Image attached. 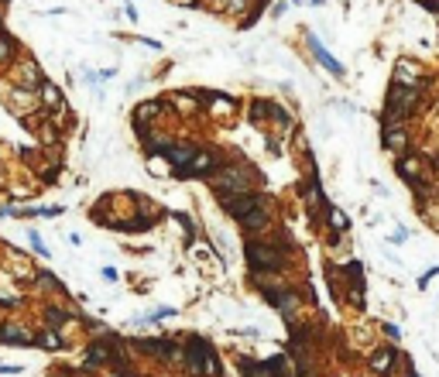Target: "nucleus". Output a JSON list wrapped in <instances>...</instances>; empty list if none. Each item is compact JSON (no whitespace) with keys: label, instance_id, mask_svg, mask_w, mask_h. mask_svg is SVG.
Segmentation results:
<instances>
[{"label":"nucleus","instance_id":"b1692460","mask_svg":"<svg viewBox=\"0 0 439 377\" xmlns=\"http://www.w3.org/2000/svg\"><path fill=\"white\" fill-rule=\"evenodd\" d=\"M35 346H41V350H65V337L58 333L55 326H45L38 333V343Z\"/></svg>","mask_w":439,"mask_h":377},{"label":"nucleus","instance_id":"ea45409f","mask_svg":"<svg viewBox=\"0 0 439 377\" xmlns=\"http://www.w3.org/2000/svg\"><path fill=\"white\" fill-rule=\"evenodd\" d=\"M285 4H288V0H275V7H271V14H275V18H282V14H285Z\"/></svg>","mask_w":439,"mask_h":377},{"label":"nucleus","instance_id":"20e7f679","mask_svg":"<svg viewBox=\"0 0 439 377\" xmlns=\"http://www.w3.org/2000/svg\"><path fill=\"white\" fill-rule=\"evenodd\" d=\"M395 172H398L401 179L412 185V192L419 199H429L436 196V172L425 165V155H416V151H405L395 165Z\"/></svg>","mask_w":439,"mask_h":377},{"label":"nucleus","instance_id":"4be33fe9","mask_svg":"<svg viewBox=\"0 0 439 377\" xmlns=\"http://www.w3.org/2000/svg\"><path fill=\"white\" fill-rule=\"evenodd\" d=\"M169 103H172L175 110H182V117H199V114H203V106H199L203 99L196 97V89H189V93H172Z\"/></svg>","mask_w":439,"mask_h":377},{"label":"nucleus","instance_id":"412c9836","mask_svg":"<svg viewBox=\"0 0 439 377\" xmlns=\"http://www.w3.org/2000/svg\"><path fill=\"white\" fill-rule=\"evenodd\" d=\"M0 343H11V346H35L38 333L24 329V326H0Z\"/></svg>","mask_w":439,"mask_h":377},{"label":"nucleus","instance_id":"f03ea898","mask_svg":"<svg viewBox=\"0 0 439 377\" xmlns=\"http://www.w3.org/2000/svg\"><path fill=\"white\" fill-rule=\"evenodd\" d=\"M429 86H395L388 89L384 97V110H381V124H408V117H416V110L422 106Z\"/></svg>","mask_w":439,"mask_h":377},{"label":"nucleus","instance_id":"37998d69","mask_svg":"<svg viewBox=\"0 0 439 377\" xmlns=\"http://www.w3.org/2000/svg\"><path fill=\"white\" fill-rule=\"evenodd\" d=\"M0 185H4V168H0Z\"/></svg>","mask_w":439,"mask_h":377},{"label":"nucleus","instance_id":"bb28decb","mask_svg":"<svg viewBox=\"0 0 439 377\" xmlns=\"http://www.w3.org/2000/svg\"><path fill=\"white\" fill-rule=\"evenodd\" d=\"M35 285H38L41 292H58V295H65V285H62L52 271H38V275H35Z\"/></svg>","mask_w":439,"mask_h":377},{"label":"nucleus","instance_id":"423d86ee","mask_svg":"<svg viewBox=\"0 0 439 377\" xmlns=\"http://www.w3.org/2000/svg\"><path fill=\"white\" fill-rule=\"evenodd\" d=\"M216 202H220V209H223L227 217H233L237 223L244 217H250L254 209L271 206V199H268L265 192H258V189H250V192H233V196H216Z\"/></svg>","mask_w":439,"mask_h":377},{"label":"nucleus","instance_id":"a19ab883","mask_svg":"<svg viewBox=\"0 0 439 377\" xmlns=\"http://www.w3.org/2000/svg\"><path fill=\"white\" fill-rule=\"evenodd\" d=\"M175 4H186V7H199V0H175Z\"/></svg>","mask_w":439,"mask_h":377},{"label":"nucleus","instance_id":"2eb2a0df","mask_svg":"<svg viewBox=\"0 0 439 377\" xmlns=\"http://www.w3.org/2000/svg\"><path fill=\"white\" fill-rule=\"evenodd\" d=\"M162 155L172 161V168H186V165L199 155V144H192V141H169V144L162 148Z\"/></svg>","mask_w":439,"mask_h":377},{"label":"nucleus","instance_id":"cd10ccee","mask_svg":"<svg viewBox=\"0 0 439 377\" xmlns=\"http://www.w3.org/2000/svg\"><path fill=\"white\" fill-rule=\"evenodd\" d=\"M169 168H172V161L165 158L162 151H152V158H148V172H152V175H162V179H165V175H169Z\"/></svg>","mask_w":439,"mask_h":377},{"label":"nucleus","instance_id":"c85d7f7f","mask_svg":"<svg viewBox=\"0 0 439 377\" xmlns=\"http://www.w3.org/2000/svg\"><path fill=\"white\" fill-rule=\"evenodd\" d=\"M254 0H227V11L223 14H233V18H248Z\"/></svg>","mask_w":439,"mask_h":377},{"label":"nucleus","instance_id":"e433bc0d","mask_svg":"<svg viewBox=\"0 0 439 377\" xmlns=\"http://www.w3.org/2000/svg\"><path fill=\"white\" fill-rule=\"evenodd\" d=\"M436 275H439V268H429V271H425V275L419 278V288H425V285H429V281L436 278Z\"/></svg>","mask_w":439,"mask_h":377},{"label":"nucleus","instance_id":"f8f14e48","mask_svg":"<svg viewBox=\"0 0 439 377\" xmlns=\"http://www.w3.org/2000/svg\"><path fill=\"white\" fill-rule=\"evenodd\" d=\"M395 86H429V76L416 59H398L395 62V76H391Z\"/></svg>","mask_w":439,"mask_h":377},{"label":"nucleus","instance_id":"a878e982","mask_svg":"<svg viewBox=\"0 0 439 377\" xmlns=\"http://www.w3.org/2000/svg\"><path fill=\"white\" fill-rule=\"evenodd\" d=\"M250 120L254 124H268L271 120V110H275V103H268V99H250Z\"/></svg>","mask_w":439,"mask_h":377},{"label":"nucleus","instance_id":"9b49d317","mask_svg":"<svg viewBox=\"0 0 439 377\" xmlns=\"http://www.w3.org/2000/svg\"><path fill=\"white\" fill-rule=\"evenodd\" d=\"M196 97L210 106L206 114H210V117H216V120H227V117H233V114H237V99L227 97V93H216V89H196Z\"/></svg>","mask_w":439,"mask_h":377},{"label":"nucleus","instance_id":"f3484780","mask_svg":"<svg viewBox=\"0 0 439 377\" xmlns=\"http://www.w3.org/2000/svg\"><path fill=\"white\" fill-rule=\"evenodd\" d=\"M302 199H306V209H309V219H326V196H323V185L319 179H309V185L302 189Z\"/></svg>","mask_w":439,"mask_h":377},{"label":"nucleus","instance_id":"c9c22d12","mask_svg":"<svg viewBox=\"0 0 439 377\" xmlns=\"http://www.w3.org/2000/svg\"><path fill=\"white\" fill-rule=\"evenodd\" d=\"M295 151H299V155H306V158H309V141L302 138V134H295Z\"/></svg>","mask_w":439,"mask_h":377},{"label":"nucleus","instance_id":"473e14b6","mask_svg":"<svg viewBox=\"0 0 439 377\" xmlns=\"http://www.w3.org/2000/svg\"><path fill=\"white\" fill-rule=\"evenodd\" d=\"M347 298H350V305H354V309H364V288H357V285H350V292H347Z\"/></svg>","mask_w":439,"mask_h":377},{"label":"nucleus","instance_id":"c03bdc74","mask_svg":"<svg viewBox=\"0 0 439 377\" xmlns=\"http://www.w3.org/2000/svg\"><path fill=\"white\" fill-rule=\"evenodd\" d=\"M312 4H323V0H312Z\"/></svg>","mask_w":439,"mask_h":377},{"label":"nucleus","instance_id":"0eeeda50","mask_svg":"<svg viewBox=\"0 0 439 377\" xmlns=\"http://www.w3.org/2000/svg\"><path fill=\"white\" fill-rule=\"evenodd\" d=\"M165 99H144V103H137L134 106V114H131V124H134V131H137V138H152V127L158 124V120L165 117Z\"/></svg>","mask_w":439,"mask_h":377},{"label":"nucleus","instance_id":"58836bf2","mask_svg":"<svg viewBox=\"0 0 439 377\" xmlns=\"http://www.w3.org/2000/svg\"><path fill=\"white\" fill-rule=\"evenodd\" d=\"M422 7H425L429 14H436V18H439V0H422Z\"/></svg>","mask_w":439,"mask_h":377},{"label":"nucleus","instance_id":"2f4dec72","mask_svg":"<svg viewBox=\"0 0 439 377\" xmlns=\"http://www.w3.org/2000/svg\"><path fill=\"white\" fill-rule=\"evenodd\" d=\"M28 244H31V251H35V254H41V258H48V254H52V251L45 247V240H41L38 234H35V230L28 234Z\"/></svg>","mask_w":439,"mask_h":377},{"label":"nucleus","instance_id":"a211bd4d","mask_svg":"<svg viewBox=\"0 0 439 377\" xmlns=\"http://www.w3.org/2000/svg\"><path fill=\"white\" fill-rule=\"evenodd\" d=\"M240 226H244V234H248V237H265L268 230H271V206L254 209L250 217L240 219Z\"/></svg>","mask_w":439,"mask_h":377},{"label":"nucleus","instance_id":"72a5a7b5","mask_svg":"<svg viewBox=\"0 0 439 377\" xmlns=\"http://www.w3.org/2000/svg\"><path fill=\"white\" fill-rule=\"evenodd\" d=\"M381 333H384L388 339H391V343H395V339H401V329H398V326H391V322H384V326H381Z\"/></svg>","mask_w":439,"mask_h":377},{"label":"nucleus","instance_id":"5701e85b","mask_svg":"<svg viewBox=\"0 0 439 377\" xmlns=\"http://www.w3.org/2000/svg\"><path fill=\"white\" fill-rule=\"evenodd\" d=\"M237 367H240V374H244V377H278L275 371H271V364H268V360L261 364V360L244 357L240 364H237Z\"/></svg>","mask_w":439,"mask_h":377},{"label":"nucleus","instance_id":"9d476101","mask_svg":"<svg viewBox=\"0 0 439 377\" xmlns=\"http://www.w3.org/2000/svg\"><path fill=\"white\" fill-rule=\"evenodd\" d=\"M11 76H14V86H18V89H31V93H38L41 82H45V76H41V62L31 59V55L18 59V65L11 69Z\"/></svg>","mask_w":439,"mask_h":377},{"label":"nucleus","instance_id":"79ce46f5","mask_svg":"<svg viewBox=\"0 0 439 377\" xmlns=\"http://www.w3.org/2000/svg\"><path fill=\"white\" fill-rule=\"evenodd\" d=\"M7 4H11V0H0V7H7Z\"/></svg>","mask_w":439,"mask_h":377},{"label":"nucleus","instance_id":"f704fd0d","mask_svg":"<svg viewBox=\"0 0 439 377\" xmlns=\"http://www.w3.org/2000/svg\"><path fill=\"white\" fill-rule=\"evenodd\" d=\"M199 7H210V11H227V0H199Z\"/></svg>","mask_w":439,"mask_h":377},{"label":"nucleus","instance_id":"4468645a","mask_svg":"<svg viewBox=\"0 0 439 377\" xmlns=\"http://www.w3.org/2000/svg\"><path fill=\"white\" fill-rule=\"evenodd\" d=\"M398 350L395 346H378V350H371L367 354V371L374 377H388L395 371V364H398Z\"/></svg>","mask_w":439,"mask_h":377},{"label":"nucleus","instance_id":"6e6552de","mask_svg":"<svg viewBox=\"0 0 439 377\" xmlns=\"http://www.w3.org/2000/svg\"><path fill=\"white\" fill-rule=\"evenodd\" d=\"M223 161H227V158H223L216 148H206V151L199 148V155H196L186 168H179L175 175H179V179H210V175L220 168V165H223Z\"/></svg>","mask_w":439,"mask_h":377},{"label":"nucleus","instance_id":"7c9ffc66","mask_svg":"<svg viewBox=\"0 0 439 377\" xmlns=\"http://www.w3.org/2000/svg\"><path fill=\"white\" fill-rule=\"evenodd\" d=\"M347 275H350V285L364 288V268H361V261H350V264H347Z\"/></svg>","mask_w":439,"mask_h":377},{"label":"nucleus","instance_id":"39448f33","mask_svg":"<svg viewBox=\"0 0 439 377\" xmlns=\"http://www.w3.org/2000/svg\"><path fill=\"white\" fill-rule=\"evenodd\" d=\"M182 367L189 377H220V360L213 350L210 339L203 337H189L182 346Z\"/></svg>","mask_w":439,"mask_h":377},{"label":"nucleus","instance_id":"1a4fd4ad","mask_svg":"<svg viewBox=\"0 0 439 377\" xmlns=\"http://www.w3.org/2000/svg\"><path fill=\"white\" fill-rule=\"evenodd\" d=\"M134 346L152 360H162V364H182V346L175 339H131Z\"/></svg>","mask_w":439,"mask_h":377},{"label":"nucleus","instance_id":"6ab92c4d","mask_svg":"<svg viewBox=\"0 0 439 377\" xmlns=\"http://www.w3.org/2000/svg\"><path fill=\"white\" fill-rule=\"evenodd\" d=\"M38 106L45 110V114H58V110H65V97H62V89H58L52 80L41 82V89H38Z\"/></svg>","mask_w":439,"mask_h":377},{"label":"nucleus","instance_id":"393cba45","mask_svg":"<svg viewBox=\"0 0 439 377\" xmlns=\"http://www.w3.org/2000/svg\"><path fill=\"white\" fill-rule=\"evenodd\" d=\"M323 223L333 230V234H347V230H350V217H347L344 209H337V206H329V209H326Z\"/></svg>","mask_w":439,"mask_h":377},{"label":"nucleus","instance_id":"dca6fc26","mask_svg":"<svg viewBox=\"0 0 439 377\" xmlns=\"http://www.w3.org/2000/svg\"><path fill=\"white\" fill-rule=\"evenodd\" d=\"M309 48H312V59L319 62V65H323V69L329 72V76L344 80V76H347V69H344V65H340L337 59H333V52H329V48H326V45H323L319 38H316V35H309Z\"/></svg>","mask_w":439,"mask_h":377},{"label":"nucleus","instance_id":"ddd939ff","mask_svg":"<svg viewBox=\"0 0 439 377\" xmlns=\"http://www.w3.org/2000/svg\"><path fill=\"white\" fill-rule=\"evenodd\" d=\"M408 124H381V144L384 151H391L395 158H401L408 151Z\"/></svg>","mask_w":439,"mask_h":377},{"label":"nucleus","instance_id":"c756f323","mask_svg":"<svg viewBox=\"0 0 439 377\" xmlns=\"http://www.w3.org/2000/svg\"><path fill=\"white\" fill-rule=\"evenodd\" d=\"M175 219H179L182 230H186V244H192V240H196V219H192L189 213H175Z\"/></svg>","mask_w":439,"mask_h":377},{"label":"nucleus","instance_id":"f257e3e1","mask_svg":"<svg viewBox=\"0 0 439 377\" xmlns=\"http://www.w3.org/2000/svg\"><path fill=\"white\" fill-rule=\"evenodd\" d=\"M244 258H248V268L254 275H275L288 264V247L275 237H248L244 244Z\"/></svg>","mask_w":439,"mask_h":377},{"label":"nucleus","instance_id":"aec40b11","mask_svg":"<svg viewBox=\"0 0 439 377\" xmlns=\"http://www.w3.org/2000/svg\"><path fill=\"white\" fill-rule=\"evenodd\" d=\"M21 59V41L0 28V69H14Z\"/></svg>","mask_w":439,"mask_h":377},{"label":"nucleus","instance_id":"4c0bfd02","mask_svg":"<svg viewBox=\"0 0 439 377\" xmlns=\"http://www.w3.org/2000/svg\"><path fill=\"white\" fill-rule=\"evenodd\" d=\"M401 240H408V230H405V226H398V230L391 234V244H401Z\"/></svg>","mask_w":439,"mask_h":377},{"label":"nucleus","instance_id":"7ed1b4c3","mask_svg":"<svg viewBox=\"0 0 439 377\" xmlns=\"http://www.w3.org/2000/svg\"><path fill=\"white\" fill-rule=\"evenodd\" d=\"M206 182L216 196H233V192H250L258 185V172L254 165H244V161H223Z\"/></svg>","mask_w":439,"mask_h":377}]
</instances>
